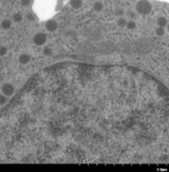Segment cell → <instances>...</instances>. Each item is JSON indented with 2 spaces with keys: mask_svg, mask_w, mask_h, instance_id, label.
Masks as SVG:
<instances>
[{
  "mask_svg": "<svg viewBox=\"0 0 169 172\" xmlns=\"http://www.w3.org/2000/svg\"><path fill=\"white\" fill-rule=\"evenodd\" d=\"M152 10V5L147 0H139L136 4V11L139 14H148Z\"/></svg>",
  "mask_w": 169,
  "mask_h": 172,
  "instance_id": "cell-1",
  "label": "cell"
},
{
  "mask_svg": "<svg viewBox=\"0 0 169 172\" xmlns=\"http://www.w3.org/2000/svg\"><path fill=\"white\" fill-rule=\"evenodd\" d=\"M46 39H47V36L45 33H43V32H38L36 33L34 36H33V42L36 45H43L45 42H46Z\"/></svg>",
  "mask_w": 169,
  "mask_h": 172,
  "instance_id": "cell-2",
  "label": "cell"
},
{
  "mask_svg": "<svg viewBox=\"0 0 169 172\" xmlns=\"http://www.w3.org/2000/svg\"><path fill=\"white\" fill-rule=\"evenodd\" d=\"M14 86L10 83H5L2 86V94L5 95L6 97H10L14 94Z\"/></svg>",
  "mask_w": 169,
  "mask_h": 172,
  "instance_id": "cell-3",
  "label": "cell"
},
{
  "mask_svg": "<svg viewBox=\"0 0 169 172\" xmlns=\"http://www.w3.org/2000/svg\"><path fill=\"white\" fill-rule=\"evenodd\" d=\"M45 28H46V31L53 32L58 28V24L55 20H48L45 23Z\"/></svg>",
  "mask_w": 169,
  "mask_h": 172,
  "instance_id": "cell-4",
  "label": "cell"
},
{
  "mask_svg": "<svg viewBox=\"0 0 169 172\" xmlns=\"http://www.w3.org/2000/svg\"><path fill=\"white\" fill-rule=\"evenodd\" d=\"M18 59H19V63L21 64H27L29 63V61H31V56L27 54V53H23V54H21L19 56Z\"/></svg>",
  "mask_w": 169,
  "mask_h": 172,
  "instance_id": "cell-5",
  "label": "cell"
},
{
  "mask_svg": "<svg viewBox=\"0 0 169 172\" xmlns=\"http://www.w3.org/2000/svg\"><path fill=\"white\" fill-rule=\"evenodd\" d=\"M82 0H70V5L71 7L75 9V10H78L82 7Z\"/></svg>",
  "mask_w": 169,
  "mask_h": 172,
  "instance_id": "cell-6",
  "label": "cell"
},
{
  "mask_svg": "<svg viewBox=\"0 0 169 172\" xmlns=\"http://www.w3.org/2000/svg\"><path fill=\"white\" fill-rule=\"evenodd\" d=\"M167 24H168V21L164 16H161L157 19V25H158L160 28H165L167 26Z\"/></svg>",
  "mask_w": 169,
  "mask_h": 172,
  "instance_id": "cell-7",
  "label": "cell"
},
{
  "mask_svg": "<svg viewBox=\"0 0 169 172\" xmlns=\"http://www.w3.org/2000/svg\"><path fill=\"white\" fill-rule=\"evenodd\" d=\"M11 27V21L10 19H4L1 22V28L3 29H9Z\"/></svg>",
  "mask_w": 169,
  "mask_h": 172,
  "instance_id": "cell-8",
  "label": "cell"
},
{
  "mask_svg": "<svg viewBox=\"0 0 169 172\" xmlns=\"http://www.w3.org/2000/svg\"><path fill=\"white\" fill-rule=\"evenodd\" d=\"M126 27L128 29H130V31H133V29L136 28V23L134 21H129V22H127Z\"/></svg>",
  "mask_w": 169,
  "mask_h": 172,
  "instance_id": "cell-9",
  "label": "cell"
},
{
  "mask_svg": "<svg viewBox=\"0 0 169 172\" xmlns=\"http://www.w3.org/2000/svg\"><path fill=\"white\" fill-rule=\"evenodd\" d=\"M94 10L95 11H101L102 10H103V4H102L101 2H99V1L95 2V4H94Z\"/></svg>",
  "mask_w": 169,
  "mask_h": 172,
  "instance_id": "cell-10",
  "label": "cell"
},
{
  "mask_svg": "<svg viewBox=\"0 0 169 172\" xmlns=\"http://www.w3.org/2000/svg\"><path fill=\"white\" fill-rule=\"evenodd\" d=\"M22 19H23V15L21 13H14L13 16V20L14 22H16V23H19L20 21H22Z\"/></svg>",
  "mask_w": 169,
  "mask_h": 172,
  "instance_id": "cell-11",
  "label": "cell"
},
{
  "mask_svg": "<svg viewBox=\"0 0 169 172\" xmlns=\"http://www.w3.org/2000/svg\"><path fill=\"white\" fill-rule=\"evenodd\" d=\"M43 53H44V55L45 56H47V57H49L52 55V49L50 48L49 46H45L44 50H43Z\"/></svg>",
  "mask_w": 169,
  "mask_h": 172,
  "instance_id": "cell-12",
  "label": "cell"
},
{
  "mask_svg": "<svg viewBox=\"0 0 169 172\" xmlns=\"http://www.w3.org/2000/svg\"><path fill=\"white\" fill-rule=\"evenodd\" d=\"M126 24H127V20H126L125 18H123V17H121V18H119V19L117 20V25H118V27H120V28L126 27Z\"/></svg>",
  "mask_w": 169,
  "mask_h": 172,
  "instance_id": "cell-13",
  "label": "cell"
},
{
  "mask_svg": "<svg viewBox=\"0 0 169 172\" xmlns=\"http://www.w3.org/2000/svg\"><path fill=\"white\" fill-rule=\"evenodd\" d=\"M156 34L158 35V36H164L165 33V28H156V31H155Z\"/></svg>",
  "mask_w": 169,
  "mask_h": 172,
  "instance_id": "cell-14",
  "label": "cell"
},
{
  "mask_svg": "<svg viewBox=\"0 0 169 172\" xmlns=\"http://www.w3.org/2000/svg\"><path fill=\"white\" fill-rule=\"evenodd\" d=\"M8 101V97H6L5 95L1 94L0 95V106H3L7 103Z\"/></svg>",
  "mask_w": 169,
  "mask_h": 172,
  "instance_id": "cell-15",
  "label": "cell"
},
{
  "mask_svg": "<svg viewBox=\"0 0 169 172\" xmlns=\"http://www.w3.org/2000/svg\"><path fill=\"white\" fill-rule=\"evenodd\" d=\"M20 3H21V6H23V7H28L31 3V0H21Z\"/></svg>",
  "mask_w": 169,
  "mask_h": 172,
  "instance_id": "cell-16",
  "label": "cell"
},
{
  "mask_svg": "<svg viewBox=\"0 0 169 172\" xmlns=\"http://www.w3.org/2000/svg\"><path fill=\"white\" fill-rule=\"evenodd\" d=\"M27 19H28V21H31V22H33V21H35V19H36V16L34 15V13H28Z\"/></svg>",
  "mask_w": 169,
  "mask_h": 172,
  "instance_id": "cell-17",
  "label": "cell"
},
{
  "mask_svg": "<svg viewBox=\"0 0 169 172\" xmlns=\"http://www.w3.org/2000/svg\"><path fill=\"white\" fill-rule=\"evenodd\" d=\"M7 54V48L5 46H1L0 47V56H4Z\"/></svg>",
  "mask_w": 169,
  "mask_h": 172,
  "instance_id": "cell-18",
  "label": "cell"
},
{
  "mask_svg": "<svg viewBox=\"0 0 169 172\" xmlns=\"http://www.w3.org/2000/svg\"><path fill=\"white\" fill-rule=\"evenodd\" d=\"M129 16L130 17L131 19H136L137 18V13H132V11H130V13H129Z\"/></svg>",
  "mask_w": 169,
  "mask_h": 172,
  "instance_id": "cell-19",
  "label": "cell"
},
{
  "mask_svg": "<svg viewBox=\"0 0 169 172\" xmlns=\"http://www.w3.org/2000/svg\"><path fill=\"white\" fill-rule=\"evenodd\" d=\"M116 14H117V15H122V14H123V10H120Z\"/></svg>",
  "mask_w": 169,
  "mask_h": 172,
  "instance_id": "cell-20",
  "label": "cell"
},
{
  "mask_svg": "<svg viewBox=\"0 0 169 172\" xmlns=\"http://www.w3.org/2000/svg\"><path fill=\"white\" fill-rule=\"evenodd\" d=\"M0 63H1V60H0Z\"/></svg>",
  "mask_w": 169,
  "mask_h": 172,
  "instance_id": "cell-21",
  "label": "cell"
}]
</instances>
